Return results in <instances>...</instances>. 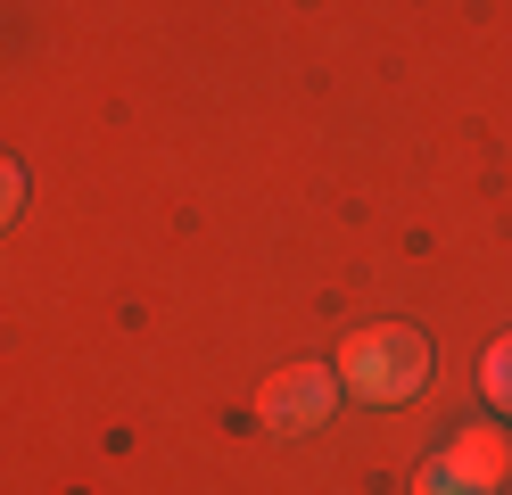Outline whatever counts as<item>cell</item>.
Returning <instances> with one entry per match:
<instances>
[{
  "mask_svg": "<svg viewBox=\"0 0 512 495\" xmlns=\"http://www.w3.org/2000/svg\"><path fill=\"white\" fill-rule=\"evenodd\" d=\"M339 388L364 396V405H405V396H422L430 380V339L413 322H372V330H347L339 347Z\"/></svg>",
  "mask_w": 512,
  "mask_h": 495,
  "instance_id": "1",
  "label": "cell"
},
{
  "mask_svg": "<svg viewBox=\"0 0 512 495\" xmlns=\"http://www.w3.org/2000/svg\"><path fill=\"white\" fill-rule=\"evenodd\" d=\"M339 372L331 363H290V372H273L265 388H256V421L273 429V438H306V429H323L339 413Z\"/></svg>",
  "mask_w": 512,
  "mask_h": 495,
  "instance_id": "2",
  "label": "cell"
},
{
  "mask_svg": "<svg viewBox=\"0 0 512 495\" xmlns=\"http://www.w3.org/2000/svg\"><path fill=\"white\" fill-rule=\"evenodd\" d=\"M479 388H488V405H496V413H512V330L488 347V363H479Z\"/></svg>",
  "mask_w": 512,
  "mask_h": 495,
  "instance_id": "3",
  "label": "cell"
},
{
  "mask_svg": "<svg viewBox=\"0 0 512 495\" xmlns=\"http://www.w3.org/2000/svg\"><path fill=\"white\" fill-rule=\"evenodd\" d=\"M413 495H488V487H471V479L455 471V462L438 454V462H422V479H413Z\"/></svg>",
  "mask_w": 512,
  "mask_h": 495,
  "instance_id": "4",
  "label": "cell"
},
{
  "mask_svg": "<svg viewBox=\"0 0 512 495\" xmlns=\"http://www.w3.org/2000/svg\"><path fill=\"white\" fill-rule=\"evenodd\" d=\"M25 207V174H17V157H0V223H17Z\"/></svg>",
  "mask_w": 512,
  "mask_h": 495,
  "instance_id": "5",
  "label": "cell"
}]
</instances>
